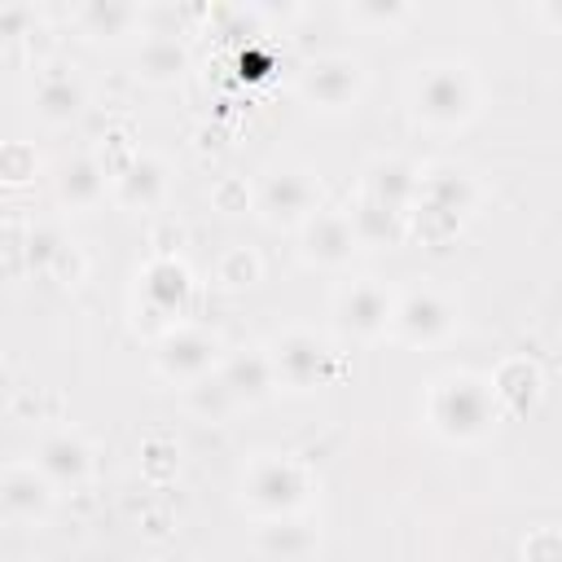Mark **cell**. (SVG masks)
<instances>
[{"label":"cell","mask_w":562,"mask_h":562,"mask_svg":"<svg viewBox=\"0 0 562 562\" xmlns=\"http://www.w3.org/2000/svg\"><path fill=\"white\" fill-rule=\"evenodd\" d=\"M0 167H4V180H9V184H22V180L35 176V149L22 145V140H13V145H4Z\"/></svg>","instance_id":"cell-28"},{"label":"cell","mask_w":562,"mask_h":562,"mask_svg":"<svg viewBox=\"0 0 562 562\" xmlns=\"http://www.w3.org/2000/svg\"><path fill=\"white\" fill-rule=\"evenodd\" d=\"M496 413H501V400L492 382L479 373H443L435 378L426 400V417L435 435L448 443H479L496 426Z\"/></svg>","instance_id":"cell-1"},{"label":"cell","mask_w":562,"mask_h":562,"mask_svg":"<svg viewBox=\"0 0 562 562\" xmlns=\"http://www.w3.org/2000/svg\"><path fill=\"white\" fill-rule=\"evenodd\" d=\"M189 70V48L176 31H149L136 48V75L149 83H176Z\"/></svg>","instance_id":"cell-19"},{"label":"cell","mask_w":562,"mask_h":562,"mask_svg":"<svg viewBox=\"0 0 562 562\" xmlns=\"http://www.w3.org/2000/svg\"><path fill=\"white\" fill-rule=\"evenodd\" d=\"M391 334L400 342H413V347L443 342L452 334V307H448V299L435 294V290H408L404 299H395Z\"/></svg>","instance_id":"cell-9"},{"label":"cell","mask_w":562,"mask_h":562,"mask_svg":"<svg viewBox=\"0 0 562 562\" xmlns=\"http://www.w3.org/2000/svg\"><path fill=\"white\" fill-rule=\"evenodd\" d=\"M408 13L413 9L404 0H356L351 4V18L369 26H395V22H408Z\"/></svg>","instance_id":"cell-27"},{"label":"cell","mask_w":562,"mask_h":562,"mask_svg":"<svg viewBox=\"0 0 562 562\" xmlns=\"http://www.w3.org/2000/svg\"><path fill=\"white\" fill-rule=\"evenodd\" d=\"M215 202H220L224 211H246V184H237V180H224V184L215 189Z\"/></svg>","instance_id":"cell-33"},{"label":"cell","mask_w":562,"mask_h":562,"mask_svg":"<svg viewBox=\"0 0 562 562\" xmlns=\"http://www.w3.org/2000/svg\"><path fill=\"white\" fill-rule=\"evenodd\" d=\"M83 105H88V88L79 83V75L61 70V66L40 75V83H35V114L44 123H70V119L83 114Z\"/></svg>","instance_id":"cell-17"},{"label":"cell","mask_w":562,"mask_h":562,"mask_svg":"<svg viewBox=\"0 0 562 562\" xmlns=\"http://www.w3.org/2000/svg\"><path fill=\"white\" fill-rule=\"evenodd\" d=\"M522 562H562V531L544 527L522 544Z\"/></svg>","instance_id":"cell-30"},{"label":"cell","mask_w":562,"mask_h":562,"mask_svg":"<svg viewBox=\"0 0 562 562\" xmlns=\"http://www.w3.org/2000/svg\"><path fill=\"white\" fill-rule=\"evenodd\" d=\"M536 13H540V22H549V26H558V31H562V0H544Z\"/></svg>","instance_id":"cell-34"},{"label":"cell","mask_w":562,"mask_h":562,"mask_svg":"<svg viewBox=\"0 0 562 562\" xmlns=\"http://www.w3.org/2000/svg\"><path fill=\"white\" fill-rule=\"evenodd\" d=\"M215 378L224 382V391L233 395V404H259V400H268V395L277 391L272 356H268V351H259V347L233 351V356L220 364V373H215Z\"/></svg>","instance_id":"cell-14"},{"label":"cell","mask_w":562,"mask_h":562,"mask_svg":"<svg viewBox=\"0 0 562 562\" xmlns=\"http://www.w3.org/2000/svg\"><path fill=\"white\" fill-rule=\"evenodd\" d=\"M35 470H40L57 492H75V487H83L88 474H92V448H88L79 435L57 430V435L40 439V448H35Z\"/></svg>","instance_id":"cell-12"},{"label":"cell","mask_w":562,"mask_h":562,"mask_svg":"<svg viewBox=\"0 0 562 562\" xmlns=\"http://www.w3.org/2000/svg\"><path fill=\"white\" fill-rule=\"evenodd\" d=\"M356 250H360V237H356L347 211H329V206H321V211L303 224V259H307V263L342 268V263H351Z\"/></svg>","instance_id":"cell-11"},{"label":"cell","mask_w":562,"mask_h":562,"mask_svg":"<svg viewBox=\"0 0 562 562\" xmlns=\"http://www.w3.org/2000/svg\"><path fill=\"white\" fill-rule=\"evenodd\" d=\"M70 241L57 233V228H31L26 233V268H35V272H53V263H57V255L66 250Z\"/></svg>","instance_id":"cell-25"},{"label":"cell","mask_w":562,"mask_h":562,"mask_svg":"<svg viewBox=\"0 0 562 562\" xmlns=\"http://www.w3.org/2000/svg\"><path fill=\"white\" fill-rule=\"evenodd\" d=\"M272 369H277V386H290V391H316L334 378V351L325 338L307 334V329H290L281 334L272 347Z\"/></svg>","instance_id":"cell-5"},{"label":"cell","mask_w":562,"mask_h":562,"mask_svg":"<svg viewBox=\"0 0 562 562\" xmlns=\"http://www.w3.org/2000/svg\"><path fill=\"white\" fill-rule=\"evenodd\" d=\"M53 496H57V487L35 465H9L4 479H0V501H4V514L13 522H40V518H48Z\"/></svg>","instance_id":"cell-15"},{"label":"cell","mask_w":562,"mask_h":562,"mask_svg":"<svg viewBox=\"0 0 562 562\" xmlns=\"http://www.w3.org/2000/svg\"><path fill=\"white\" fill-rule=\"evenodd\" d=\"M75 18L92 40H119L140 22V9L123 4V0H88V4H79Z\"/></svg>","instance_id":"cell-24"},{"label":"cell","mask_w":562,"mask_h":562,"mask_svg":"<svg viewBox=\"0 0 562 562\" xmlns=\"http://www.w3.org/2000/svg\"><path fill=\"white\" fill-rule=\"evenodd\" d=\"M105 184H114V180H110L105 162H97V158H70V162L57 167V198L66 206H75V211L101 202Z\"/></svg>","instance_id":"cell-20"},{"label":"cell","mask_w":562,"mask_h":562,"mask_svg":"<svg viewBox=\"0 0 562 562\" xmlns=\"http://www.w3.org/2000/svg\"><path fill=\"white\" fill-rule=\"evenodd\" d=\"M215 364H220V342H215V334H206L198 325H176L158 342V373L171 382L193 386V382L211 378Z\"/></svg>","instance_id":"cell-8"},{"label":"cell","mask_w":562,"mask_h":562,"mask_svg":"<svg viewBox=\"0 0 562 562\" xmlns=\"http://www.w3.org/2000/svg\"><path fill=\"white\" fill-rule=\"evenodd\" d=\"M474 202H479L474 176L443 162V167L422 171V198H417L408 224H417V233H426L430 241H443L461 228V220L474 211Z\"/></svg>","instance_id":"cell-2"},{"label":"cell","mask_w":562,"mask_h":562,"mask_svg":"<svg viewBox=\"0 0 562 562\" xmlns=\"http://www.w3.org/2000/svg\"><path fill=\"white\" fill-rule=\"evenodd\" d=\"M53 277L66 281V285H75V281L83 277V255H79L75 246H66V250L57 255V263H53Z\"/></svg>","instance_id":"cell-32"},{"label":"cell","mask_w":562,"mask_h":562,"mask_svg":"<svg viewBox=\"0 0 562 562\" xmlns=\"http://www.w3.org/2000/svg\"><path fill=\"white\" fill-rule=\"evenodd\" d=\"M492 391H496V400L509 413H527L540 400V369L531 360H522V356L518 360H505L496 369V378H492Z\"/></svg>","instance_id":"cell-23"},{"label":"cell","mask_w":562,"mask_h":562,"mask_svg":"<svg viewBox=\"0 0 562 562\" xmlns=\"http://www.w3.org/2000/svg\"><path fill=\"white\" fill-rule=\"evenodd\" d=\"M189 294H193V277H189V268L180 259L162 255V259L145 263V272H140V299H145V312L149 316H162V321L180 316L189 307Z\"/></svg>","instance_id":"cell-13"},{"label":"cell","mask_w":562,"mask_h":562,"mask_svg":"<svg viewBox=\"0 0 562 562\" xmlns=\"http://www.w3.org/2000/svg\"><path fill=\"white\" fill-rule=\"evenodd\" d=\"M347 215H351V228H356L360 246H400L404 233H408V215H400V211H391V206H382L364 193Z\"/></svg>","instance_id":"cell-21"},{"label":"cell","mask_w":562,"mask_h":562,"mask_svg":"<svg viewBox=\"0 0 562 562\" xmlns=\"http://www.w3.org/2000/svg\"><path fill=\"white\" fill-rule=\"evenodd\" d=\"M189 391H193V404H198L202 413H211V417H220V413L233 404V395L224 391V382H220V378H202V382H193Z\"/></svg>","instance_id":"cell-29"},{"label":"cell","mask_w":562,"mask_h":562,"mask_svg":"<svg viewBox=\"0 0 562 562\" xmlns=\"http://www.w3.org/2000/svg\"><path fill=\"white\" fill-rule=\"evenodd\" d=\"M259 549L272 558V562H299L316 549V531L307 522H299L294 514L290 518H268L259 527Z\"/></svg>","instance_id":"cell-22"},{"label":"cell","mask_w":562,"mask_h":562,"mask_svg":"<svg viewBox=\"0 0 562 562\" xmlns=\"http://www.w3.org/2000/svg\"><path fill=\"white\" fill-rule=\"evenodd\" d=\"M307 487H312V479H307V470L299 461H290V457H263V461H255L246 470L241 501L259 518H290V514L303 509Z\"/></svg>","instance_id":"cell-4"},{"label":"cell","mask_w":562,"mask_h":562,"mask_svg":"<svg viewBox=\"0 0 562 562\" xmlns=\"http://www.w3.org/2000/svg\"><path fill=\"white\" fill-rule=\"evenodd\" d=\"M114 202L119 206H127V211H149V206H158L162 198H167V167H162V158H154V154H140L123 176H114Z\"/></svg>","instance_id":"cell-18"},{"label":"cell","mask_w":562,"mask_h":562,"mask_svg":"<svg viewBox=\"0 0 562 562\" xmlns=\"http://www.w3.org/2000/svg\"><path fill=\"white\" fill-rule=\"evenodd\" d=\"M255 206L268 224L277 228H303L316 211H321V189L312 180V171H299V167H281V171H268L259 193H255Z\"/></svg>","instance_id":"cell-6"},{"label":"cell","mask_w":562,"mask_h":562,"mask_svg":"<svg viewBox=\"0 0 562 562\" xmlns=\"http://www.w3.org/2000/svg\"><path fill=\"white\" fill-rule=\"evenodd\" d=\"M0 31L4 35H35V9L31 4H4L0 9Z\"/></svg>","instance_id":"cell-31"},{"label":"cell","mask_w":562,"mask_h":562,"mask_svg":"<svg viewBox=\"0 0 562 562\" xmlns=\"http://www.w3.org/2000/svg\"><path fill=\"white\" fill-rule=\"evenodd\" d=\"M215 272H220V281H224L228 290H246V285L259 281V255L246 250V246H233V250H224V259H220Z\"/></svg>","instance_id":"cell-26"},{"label":"cell","mask_w":562,"mask_h":562,"mask_svg":"<svg viewBox=\"0 0 562 562\" xmlns=\"http://www.w3.org/2000/svg\"><path fill=\"white\" fill-rule=\"evenodd\" d=\"M334 316H338V329H342V334L369 342V338H382V334L391 329V321H395V299H391L378 281H356V285H347V290L338 294Z\"/></svg>","instance_id":"cell-10"},{"label":"cell","mask_w":562,"mask_h":562,"mask_svg":"<svg viewBox=\"0 0 562 562\" xmlns=\"http://www.w3.org/2000/svg\"><path fill=\"white\" fill-rule=\"evenodd\" d=\"M413 105L426 123L435 127H457L474 114L479 105V88H474V75L461 66V61H435L417 75L413 83Z\"/></svg>","instance_id":"cell-3"},{"label":"cell","mask_w":562,"mask_h":562,"mask_svg":"<svg viewBox=\"0 0 562 562\" xmlns=\"http://www.w3.org/2000/svg\"><path fill=\"white\" fill-rule=\"evenodd\" d=\"M364 198H373L400 215H413V206L422 198V171L404 158H378L364 171Z\"/></svg>","instance_id":"cell-16"},{"label":"cell","mask_w":562,"mask_h":562,"mask_svg":"<svg viewBox=\"0 0 562 562\" xmlns=\"http://www.w3.org/2000/svg\"><path fill=\"white\" fill-rule=\"evenodd\" d=\"M360 88H364L360 61H356V57H342V53L312 57V61L299 70V97H303L312 110H351L356 97H360Z\"/></svg>","instance_id":"cell-7"}]
</instances>
